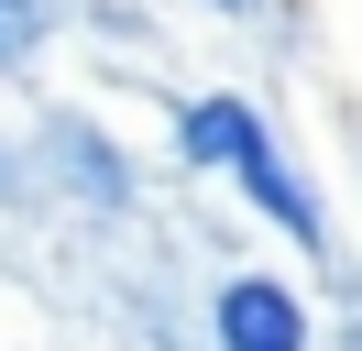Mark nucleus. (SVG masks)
Returning <instances> with one entry per match:
<instances>
[{"label":"nucleus","mask_w":362,"mask_h":351,"mask_svg":"<svg viewBox=\"0 0 362 351\" xmlns=\"http://www.w3.org/2000/svg\"><path fill=\"white\" fill-rule=\"evenodd\" d=\"M187 154H198V165H220L230 187H242L252 209L274 219V231H296V241H318V197L296 187V165H286V154H274V132L252 121L242 99H198V110H187Z\"/></svg>","instance_id":"nucleus-1"},{"label":"nucleus","mask_w":362,"mask_h":351,"mask_svg":"<svg viewBox=\"0 0 362 351\" xmlns=\"http://www.w3.org/2000/svg\"><path fill=\"white\" fill-rule=\"evenodd\" d=\"M220 351H308V307L274 275H230L220 285Z\"/></svg>","instance_id":"nucleus-2"},{"label":"nucleus","mask_w":362,"mask_h":351,"mask_svg":"<svg viewBox=\"0 0 362 351\" xmlns=\"http://www.w3.org/2000/svg\"><path fill=\"white\" fill-rule=\"evenodd\" d=\"M45 22H55V0H0V66L33 55V44H45Z\"/></svg>","instance_id":"nucleus-3"},{"label":"nucleus","mask_w":362,"mask_h":351,"mask_svg":"<svg viewBox=\"0 0 362 351\" xmlns=\"http://www.w3.org/2000/svg\"><path fill=\"white\" fill-rule=\"evenodd\" d=\"M220 11H252V0H220Z\"/></svg>","instance_id":"nucleus-4"}]
</instances>
